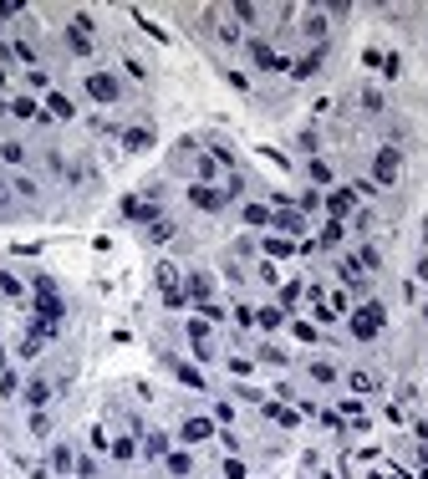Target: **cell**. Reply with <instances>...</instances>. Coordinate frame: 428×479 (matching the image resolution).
I'll list each match as a JSON object with an SVG mask.
<instances>
[{
  "instance_id": "3957f363",
  "label": "cell",
  "mask_w": 428,
  "mask_h": 479,
  "mask_svg": "<svg viewBox=\"0 0 428 479\" xmlns=\"http://www.w3.org/2000/svg\"><path fill=\"white\" fill-rule=\"evenodd\" d=\"M398 174H403L398 148H378V159H372V184H398Z\"/></svg>"
},
{
  "instance_id": "6da1fadb",
  "label": "cell",
  "mask_w": 428,
  "mask_h": 479,
  "mask_svg": "<svg viewBox=\"0 0 428 479\" xmlns=\"http://www.w3.org/2000/svg\"><path fill=\"white\" fill-rule=\"evenodd\" d=\"M347 321H352V336H357V342H372V336L387 327V312H383L378 301H362L357 312H347Z\"/></svg>"
},
{
  "instance_id": "2e32d148",
  "label": "cell",
  "mask_w": 428,
  "mask_h": 479,
  "mask_svg": "<svg viewBox=\"0 0 428 479\" xmlns=\"http://www.w3.org/2000/svg\"><path fill=\"white\" fill-rule=\"evenodd\" d=\"M270 225H276V230H285V235H301V230H306V219H301V214H291V210H281V214H270Z\"/></svg>"
},
{
  "instance_id": "9c48e42d",
  "label": "cell",
  "mask_w": 428,
  "mask_h": 479,
  "mask_svg": "<svg viewBox=\"0 0 428 479\" xmlns=\"http://www.w3.org/2000/svg\"><path fill=\"white\" fill-rule=\"evenodd\" d=\"M321 61H327V51H321V46H311L306 57L291 67V77H301V82H306V77H316V72H321Z\"/></svg>"
},
{
  "instance_id": "603a6c76",
  "label": "cell",
  "mask_w": 428,
  "mask_h": 479,
  "mask_svg": "<svg viewBox=\"0 0 428 479\" xmlns=\"http://www.w3.org/2000/svg\"><path fill=\"white\" fill-rule=\"evenodd\" d=\"M347 383H352V393H378V378H372V372H362V367H357Z\"/></svg>"
},
{
  "instance_id": "836d02e7",
  "label": "cell",
  "mask_w": 428,
  "mask_h": 479,
  "mask_svg": "<svg viewBox=\"0 0 428 479\" xmlns=\"http://www.w3.org/2000/svg\"><path fill=\"white\" fill-rule=\"evenodd\" d=\"M265 413H270V418H276V423H296V413H291V408H281V403H270Z\"/></svg>"
},
{
  "instance_id": "e0dca14e",
  "label": "cell",
  "mask_w": 428,
  "mask_h": 479,
  "mask_svg": "<svg viewBox=\"0 0 428 479\" xmlns=\"http://www.w3.org/2000/svg\"><path fill=\"white\" fill-rule=\"evenodd\" d=\"M46 112H51V118H77L72 97H61V92H51V97H46Z\"/></svg>"
},
{
  "instance_id": "30bf717a",
  "label": "cell",
  "mask_w": 428,
  "mask_h": 479,
  "mask_svg": "<svg viewBox=\"0 0 428 479\" xmlns=\"http://www.w3.org/2000/svg\"><path fill=\"white\" fill-rule=\"evenodd\" d=\"M352 204H357V194H352V189H332V194H327V210H332V219L352 214Z\"/></svg>"
},
{
  "instance_id": "f35d334b",
  "label": "cell",
  "mask_w": 428,
  "mask_h": 479,
  "mask_svg": "<svg viewBox=\"0 0 428 479\" xmlns=\"http://www.w3.org/2000/svg\"><path fill=\"white\" fill-rule=\"evenodd\" d=\"M6 204H10V189H6V184H0V210H6Z\"/></svg>"
},
{
  "instance_id": "74e56055",
  "label": "cell",
  "mask_w": 428,
  "mask_h": 479,
  "mask_svg": "<svg viewBox=\"0 0 428 479\" xmlns=\"http://www.w3.org/2000/svg\"><path fill=\"white\" fill-rule=\"evenodd\" d=\"M418 281H423V286H428V255H423V261H418Z\"/></svg>"
},
{
  "instance_id": "5bb4252c",
  "label": "cell",
  "mask_w": 428,
  "mask_h": 479,
  "mask_svg": "<svg viewBox=\"0 0 428 479\" xmlns=\"http://www.w3.org/2000/svg\"><path fill=\"white\" fill-rule=\"evenodd\" d=\"M336 276H342L352 291H367V276H362V265H357V261H342V265H336Z\"/></svg>"
},
{
  "instance_id": "d4e9b609",
  "label": "cell",
  "mask_w": 428,
  "mask_h": 479,
  "mask_svg": "<svg viewBox=\"0 0 428 479\" xmlns=\"http://www.w3.org/2000/svg\"><path fill=\"white\" fill-rule=\"evenodd\" d=\"M321 245H327V250H336V245H342V219H327V230H321Z\"/></svg>"
},
{
  "instance_id": "ab89813d",
  "label": "cell",
  "mask_w": 428,
  "mask_h": 479,
  "mask_svg": "<svg viewBox=\"0 0 428 479\" xmlns=\"http://www.w3.org/2000/svg\"><path fill=\"white\" fill-rule=\"evenodd\" d=\"M423 245H428V219H423Z\"/></svg>"
},
{
  "instance_id": "8d00e7d4",
  "label": "cell",
  "mask_w": 428,
  "mask_h": 479,
  "mask_svg": "<svg viewBox=\"0 0 428 479\" xmlns=\"http://www.w3.org/2000/svg\"><path fill=\"white\" fill-rule=\"evenodd\" d=\"M225 479H245V464L240 459H225Z\"/></svg>"
},
{
  "instance_id": "4fadbf2b",
  "label": "cell",
  "mask_w": 428,
  "mask_h": 479,
  "mask_svg": "<svg viewBox=\"0 0 428 479\" xmlns=\"http://www.w3.org/2000/svg\"><path fill=\"white\" fill-rule=\"evenodd\" d=\"M10 118H21V123H41V118H46V112H41V108H36V102H31V97H16V102H10Z\"/></svg>"
},
{
  "instance_id": "8992f818",
  "label": "cell",
  "mask_w": 428,
  "mask_h": 479,
  "mask_svg": "<svg viewBox=\"0 0 428 479\" xmlns=\"http://www.w3.org/2000/svg\"><path fill=\"white\" fill-rule=\"evenodd\" d=\"M87 92L97 102H118V77L112 72H87Z\"/></svg>"
},
{
  "instance_id": "7a4b0ae2",
  "label": "cell",
  "mask_w": 428,
  "mask_h": 479,
  "mask_svg": "<svg viewBox=\"0 0 428 479\" xmlns=\"http://www.w3.org/2000/svg\"><path fill=\"white\" fill-rule=\"evenodd\" d=\"M189 204H194V210H204V214H219L230 204V194L219 189V184H194L189 189Z\"/></svg>"
},
{
  "instance_id": "f1b7e54d",
  "label": "cell",
  "mask_w": 428,
  "mask_h": 479,
  "mask_svg": "<svg viewBox=\"0 0 428 479\" xmlns=\"http://www.w3.org/2000/svg\"><path fill=\"white\" fill-rule=\"evenodd\" d=\"M311 378H316V383H336V367H332V362H311Z\"/></svg>"
},
{
  "instance_id": "277c9868",
  "label": "cell",
  "mask_w": 428,
  "mask_h": 479,
  "mask_svg": "<svg viewBox=\"0 0 428 479\" xmlns=\"http://www.w3.org/2000/svg\"><path fill=\"white\" fill-rule=\"evenodd\" d=\"M153 281H159V291H163L168 306H184V301H189L184 286H179V270H174V265H159V270H153Z\"/></svg>"
},
{
  "instance_id": "7402d4cb",
  "label": "cell",
  "mask_w": 428,
  "mask_h": 479,
  "mask_svg": "<svg viewBox=\"0 0 428 479\" xmlns=\"http://www.w3.org/2000/svg\"><path fill=\"white\" fill-rule=\"evenodd\" d=\"M148 240H159V245H163V240H174V219H163V214H159V219L148 225Z\"/></svg>"
},
{
  "instance_id": "52a82bcc",
  "label": "cell",
  "mask_w": 428,
  "mask_h": 479,
  "mask_svg": "<svg viewBox=\"0 0 428 479\" xmlns=\"http://www.w3.org/2000/svg\"><path fill=\"white\" fill-rule=\"evenodd\" d=\"M87 31H92V21H87V16H77V21L67 26V46L77 51V57H87V51H92V36H87Z\"/></svg>"
},
{
  "instance_id": "1f68e13d",
  "label": "cell",
  "mask_w": 428,
  "mask_h": 479,
  "mask_svg": "<svg viewBox=\"0 0 428 479\" xmlns=\"http://www.w3.org/2000/svg\"><path fill=\"white\" fill-rule=\"evenodd\" d=\"M219 41L235 46V41H240V26H235V21H219Z\"/></svg>"
},
{
  "instance_id": "ba28073f",
  "label": "cell",
  "mask_w": 428,
  "mask_h": 479,
  "mask_svg": "<svg viewBox=\"0 0 428 479\" xmlns=\"http://www.w3.org/2000/svg\"><path fill=\"white\" fill-rule=\"evenodd\" d=\"M184 296H189V301H194V306L204 312V306H210V296H214V281H210V276H189Z\"/></svg>"
},
{
  "instance_id": "44dd1931",
  "label": "cell",
  "mask_w": 428,
  "mask_h": 479,
  "mask_svg": "<svg viewBox=\"0 0 428 479\" xmlns=\"http://www.w3.org/2000/svg\"><path fill=\"white\" fill-rule=\"evenodd\" d=\"M255 321H261L265 332H276L281 321H285V306H265V312H255Z\"/></svg>"
},
{
  "instance_id": "5b68a950",
  "label": "cell",
  "mask_w": 428,
  "mask_h": 479,
  "mask_svg": "<svg viewBox=\"0 0 428 479\" xmlns=\"http://www.w3.org/2000/svg\"><path fill=\"white\" fill-rule=\"evenodd\" d=\"M250 57H255V67H261V72H285V67H291V61H285L270 41H261V36L250 41Z\"/></svg>"
},
{
  "instance_id": "9a60e30c",
  "label": "cell",
  "mask_w": 428,
  "mask_h": 479,
  "mask_svg": "<svg viewBox=\"0 0 428 479\" xmlns=\"http://www.w3.org/2000/svg\"><path fill=\"white\" fill-rule=\"evenodd\" d=\"M301 31L311 36V41H327V16H321V10H306V21H301Z\"/></svg>"
},
{
  "instance_id": "e575fe53",
  "label": "cell",
  "mask_w": 428,
  "mask_h": 479,
  "mask_svg": "<svg viewBox=\"0 0 428 479\" xmlns=\"http://www.w3.org/2000/svg\"><path fill=\"white\" fill-rule=\"evenodd\" d=\"M261 362H270V367H281V362H285V352H281V347H261Z\"/></svg>"
},
{
  "instance_id": "8fae6325",
  "label": "cell",
  "mask_w": 428,
  "mask_h": 479,
  "mask_svg": "<svg viewBox=\"0 0 428 479\" xmlns=\"http://www.w3.org/2000/svg\"><path fill=\"white\" fill-rule=\"evenodd\" d=\"M26 403H31L36 413H41V408L51 403V383H41V378H31V383H26Z\"/></svg>"
},
{
  "instance_id": "ffe728a7",
  "label": "cell",
  "mask_w": 428,
  "mask_h": 479,
  "mask_svg": "<svg viewBox=\"0 0 428 479\" xmlns=\"http://www.w3.org/2000/svg\"><path fill=\"white\" fill-rule=\"evenodd\" d=\"M51 469H57V474H72V469H77V454H72L67 444H61L57 454H51Z\"/></svg>"
},
{
  "instance_id": "d6986e66",
  "label": "cell",
  "mask_w": 428,
  "mask_h": 479,
  "mask_svg": "<svg viewBox=\"0 0 428 479\" xmlns=\"http://www.w3.org/2000/svg\"><path fill=\"white\" fill-rule=\"evenodd\" d=\"M143 454H148V459H168V438L163 434H148V438H143Z\"/></svg>"
},
{
  "instance_id": "cb8c5ba5",
  "label": "cell",
  "mask_w": 428,
  "mask_h": 479,
  "mask_svg": "<svg viewBox=\"0 0 428 479\" xmlns=\"http://www.w3.org/2000/svg\"><path fill=\"white\" fill-rule=\"evenodd\" d=\"M174 372H179V383H189V387H204V372H199V367H189V362H174Z\"/></svg>"
},
{
  "instance_id": "484cf974",
  "label": "cell",
  "mask_w": 428,
  "mask_h": 479,
  "mask_svg": "<svg viewBox=\"0 0 428 479\" xmlns=\"http://www.w3.org/2000/svg\"><path fill=\"white\" fill-rule=\"evenodd\" d=\"M168 474H179V479L194 474V459H189V454H168Z\"/></svg>"
},
{
  "instance_id": "ac0fdd59",
  "label": "cell",
  "mask_w": 428,
  "mask_h": 479,
  "mask_svg": "<svg viewBox=\"0 0 428 479\" xmlns=\"http://www.w3.org/2000/svg\"><path fill=\"white\" fill-rule=\"evenodd\" d=\"M148 143H153V133H148V128H128V133H123V148H133V153H143Z\"/></svg>"
},
{
  "instance_id": "83f0119b",
  "label": "cell",
  "mask_w": 428,
  "mask_h": 479,
  "mask_svg": "<svg viewBox=\"0 0 428 479\" xmlns=\"http://www.w3.org/2000/svg\"><path fill=\"white\" fill-rule=\"evenodd\" d=\"M245 225H270V210L265 204H245Z\"/></svg>"
},
{
  "instance_id": "60d3db41",
  "label": "cell",
  "mask_w": 428,
  "mask_h": 479,
  "mask_svg": "<svg viewBox=\"0 0 428 479\" xmlns=\"http://www.w3.org/2000/svg\"><path fill=\"white\" fill-rule=\"evenodd\" d=\"M0 82H6V72H0Z\"/></svg>"
},
{
  "instance_id": "d6a6232c",
  "label": "cell",
  "mask_w": 428,
  "mask_h": 479,
  "mask_svg": "<svg viewBox=\"0 0 428 479\" xmlns=\"http://www.w3.org/2000/svg\"><path fill=\"white\" fill-rule=\"evenodd\" d=\"M291 250H296L291 240H265V255H291Z\"/></svg>"
},
{
  "instance_id": "7c38bea8",
  "label": "cell",
  "mask_w": 428,
  "mask_h": 479,
  "mask_svg": "<svg viewBox=\"0 0 428 479\" xmlns=\"http://www.w3.org/2000/svg\"><path fill=\"white\" fill-rule=\"evenodd\" d=\"M210 434H214L210 418H184V444H204Z\"/></svg>"
},
{
  "instance_id": "4dcf8cb0",
  "label": "cell",
  "mask_w": 428,
  "mask_h": 479,
  "mask_svg": "<svg viewBox=\"0 0 428 479\" xmlns=\"http://www.w3.org/2000/svg\"><path fill=\"white\" fill-rule=\"evenodd\" d=\"M0 296H21V281L10 270H0Z\"/></svg>"
},
{
  "instance_id": "d590c367",
  "label": "cell",
  "mask_w": 428,
  "mask_h": 479,
  "mask_svg": "<svg viewBox=\"0 0 428 479\" xmlns=\"http://www.w3.org/2000/svg\"><path fill=\"white\" fill-rule=\"evenodd\" d=\"M383 72H387V77H398V72H403V57H398V51H393V57H383Z\"/></svg>"
},
{
  "instance_id": "4316f807",
  "label": "cell",
  "mask_w": 428,
  "mask_h": 479,
  "mask_svg": "<svg viewBox=\"0 0 428 479\" xmlns=\"http://www.w3.org/2000/svg\"><path fill=\"white\" fill-rule=\"evenodd\" d=\"M0 159H6V163H26V143H0Z\"/></svg>"
},
{
  "instance_id": "f546056e",
  "label": "cell",
  "mask_w": 428,
  "mask_h": 479,
  "mask_svg": "<svg viewBox=\"0 0 428 479\" xmlns=\"http://www.w3.org/2000/svg\"><path fill=\"white\" fill-rule=\"evenodd\" d=\"M112 454H118V459H133L138 444H133V438H112Z\"/></svg>"
}]
</instances>
